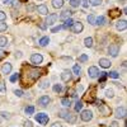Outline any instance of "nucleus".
Returning <instances> with one entry per match:
<instances>
[{"label": "nucleus", "instance_id": "nucleus-5", "mask_svg": "<svg viewBox=\"0 0 127 127\" xmlns=\"http://www.w3.org/2000/svg\"><path fill=\"white\" fill-rule=\"evenodd\" d=\"M114 116L116 118H126V107H118L114 112Z\"/></svg>", "mask_w": 127, "mask_h": 127}, {"label": "nucleus", "instance_id": "nucleus-15", "mask_svg": "<svg viewBox=\"0 0 127 127\" xmlns=\"http://www.w3.org/2000/svg\"><path fill=\"white\" fill-rule=\"evenodd\" d=\"M10 71H12V64H9V62L4 64L3 67H1V72L5 74V75H8V74H10Z\"/></svg>", "mask_w": 127, "mask_h": 127}, {"label": "nucleus", "instance_id": "nucleus-29", "mask_svg": "<svg viewBox=\"0 0 127 127\" xmlns=\"http://www.w3.org/2000/svg\"><path fill=\"white\" fill-rule=\"evenodd\" d=\"M81 108H83V102L81 100H78L76 104H75V111L79 112V111H81Z\"/></svg>", "mask_w": 127, "mask_h": 127}, {"label": "nucleus", "instance_id": "nucleus-53", "mask_svg": "<svg viewBox=\"0 0 127 127\" xmlns=\"http://www.w3.org/2000/svg\"><path fill=\"white\" fill-rule=\"evenodd\" d=\"M39 27H41V28H42V29H45V28H46V24H43V23H42V24H41V26H39Z\"/></svg>", "mask_w": 127, "mask_h": 127}, {"label": "nucleus", "instance_id": "nucleus-31", "mask_svg": "<svg viewBox=\"0 0 127 127\" xmlns=\"http://www.w3.org/2000/svg\"><path fill=\"white\" fill-rule=\"evenodd\" d=\"M61 90H62L61 84H55V85H54V92H55V93H60Z\"/></svg>", "mask_w": 127, "mask_h": 127}, {"label": "nucleus", "instance_id": "nucleus-55", "mask_svg": "<svg viewBox=\"0 0 127 127\" xmlns=\"http://www.w3.org/2000/svg\"><path fill=\"white\" fill-rule=\"evenodd\" d=\"M18 1H23L24 3V1H27V0H18Z\"/></svg>", "mask_w": 127, "mask_h": 127}, {"label": "nucleus", "instance_id": "nucleus-52", "mask_svg": "<svg viewBox=\"0 0 127 127\" xmlns=\"http://www.w3.org/2000/svg\"><path fill=\"white\" fill-rule=\"evenodd\" d=\"M95 103H97V105H98V107H99V105H100V104H102L103 102H102V100H97V102H95Z\"/></svg>", "mask_w": 127, "mask_h": 127}, {"label": "nucleus", "instance_id": "nucleus-47", "mask_svg": "<svg viewBox=\"0 0 127 127\" xmlns=\"http://www.w3.org/2000/svg\"><path fill=\"white\" fill-rule=\"evenodd\" d=\"M1 114H3V117H4V118H9V117H10V114L6 113V112H1Z\"/></svg>", "mask_w": 127, "mask_h": 127}, {"label": "nucleus", "instance_id": "nucleus-45", "mask_svg": "<svg viewBox=\"0 0 127 127\" xmlns=\"http://www.w3.org/2000/svg\"><path fill=\"white\" fill-rule=\"evenodd\" d=\"M12 3H13V6H14V8H18L20 1H18V0H14V1H12Z\"/></svg>", "mask_w": 127, "mask_h": 127}, {"label": "nucleus", "instance_id": "nucleus-33", "mask_svg": "<svg viewBox=\"0 0 127 127\" xmlns=\"http://www.w3.org/2000/svg\"><path fill=\"white\" fill-rule=\"evenodd\" d=\"M66 121H69L70 123H74V122H75V116L70 113V114L67 116V117H66Z\"/></svg>", "mask_w": 127, "mask_h": 127}, {"label": "nucleus", "instance_id": "nucleus-37", "mask_svg": "<svg viewBox=\"0 0 127 127\" xmlns=\"http://www.w3.org/2000/svg\"><path fill=\"white\" fill-rule=\"evenodd\" d=\"M6 19V14L3 12V10H0V22H4Z\"/></svg>", "mask_w": 127, "mask_h": 127}, {"label": "nucleus", "instance_id": "nucleus-26", "mask_svg": "<svg viewBox=\"0 0 127 127\" xmlns=\"http://www.w3.org/2000/svg\"><path fill=\"white\" fill-rule=\"evenodd\" d=\"M109 78H113V79H118L120 78V74L117 71H109V74H107Z\"/></svg>", "mask_w": 127, "mask_h": 127}, {"label": "nucleus", "instance_id": "nucleus-35", "mask_svg": "<svg viewBox=\"0 0 127 127\" xmlns=\"http://www.w3.org/2000/svg\"><path fill=\"white\" fill-rule=\"evenodd\" d=\"M6 29H8L6 23H4V22H0V32H5Z\"/></svg>", "mask_w": 127, "mask_h": 127}, {"label": "nucleus", "instance_id": "nucleus-9", "mask_svg": "<svg viewBox=\"0 0 127 127\" xmlns=\"http://www.w3.org/2000/svg\"><path fill=\"white\" fill-rule=\"evenodd\" d=\"M56 20H57V14H48V17L46 18V26H52V24H54L55 22H56Z\"/></svg>", "mask_w": 127, "mask_h": 127}, {"label": "nucleus", "instance_id": "nucleus-54", "mask_svg": "<svg viewBox=\"0 0 127 127\" xmlns=\"http://www.w3.org/2000/svg\"><path fill=\"white\" fill-rule=\"evenodd\" d=\"M20 55H22L20 52H17V54H15V56H17V57H20Z\"/></svg>", "mask_w": 127, "mask_h": 127}, {"label": "nucleus", "instance_id": "nucleus-21", "mask_svg": "<svg viewBox=\"0 0 127 127\" xmlns=\"http://www.w3.org/2000/svg\"><path fill=\"white\" fill-rule=\"evenodd\" d=\"M84 45H85L87 47H93V38L92 37H87L85 39H84Z\"/></svg>", "mask_w": 127, "mask_h": 127}, {"label": "nucleus", "instance_id": "nucleus-41", "mask_svg": "<svg viewBox=\"0 0 127 127\" xmlns=\"http://www.w3.org/2000/svg\"><path fill=\"white\" fill-rule=\"evenodd\" d=\"M100 74H102V78L99 79V81H104V80H105V78L108 76V75H107V72H100Z\"/></svg>", "mask_w": 127, "mask_h": 127}, {"label": "nucleus", "instance_id": "nucleus-38", "mask_svg": "<svg viewBox=\"0 0 127 127\" xmlns=\"http://www.w3.org/2000/svg\"><path fill=\"white\" fill-rule=\"evenodd\" d=\"M18 78H19V74H14V75L10 76V81L14 83V81H17V80H18Z\"/></svg>", "mask_w": 127, "mask_h": 127}, {"label": "nucleus", "instance_id": "nucleus-51", "mask_svg": "<svg viewBox=\"0 0 127 127\" xmlns=\"http://www.w3.org/2000/svg\"><path fill=\"white\" fill-rule=\"evenodd\" d=\"M111 127H118V126H117V122H112V126H111Z\"/></svg>", "mask_w": 127, "mask_h": 127}, {"label": "nucleus", "instance_id": "nucleus-32", "mask_svg": "<svg viewBox=\"0 0 127 127\" xmlns=\"http://www.w3.org/2000/svg\"><path fill=\"white\" fill-rule=\"evenodd\" d=\"M79 4H80V0H70V5H71L72 8L79 6Z\"/></svg>", "mask_w": 127, "mask_h": 127}, {"label": "nucleus", "instance_id": "nucleus-50", "mask_svg": "<svg viewBox=\"0 0 127 127\" xmlns=\"http://www.w3.org/2000/svg\"><path fill=\"white\" fill-rule=\"evenodd\" d=\"M4 55H5V52H4V51H3L1 48H0V59H1V57H3Z\"/></svg>", "mask_w": 127, "mask_h": 127}, {"label": "nucleus", "instance_id": "nucleus-36", "mask_svg": "<svg viewBox=\"0 0 127 127\" xmlns=\"http://www.w3.org/2000/svg\"><path fill=\"white\" fill-rule=\"evenodd\" d=\"M88 22H89L90 24H95V17H94L93 14L88 15Z\"/></svg>", "mask_w": 127, "mask_h": 127}, {"label": "nucleus", "instance_id": "nucleus-27", "mask_svg": "<svg viewBox=\"0 0 127 127\" xmlns=\"http://www.w3.org/2000/svg\"><path fill=\"white\" fill-rule=\"evenodd\" d=\"M72 71H74V74H75V75H80L81 67H80L79 65H75V66H74V69H72Z\"/></svg>", "mask_w": 127, "mask_h": 127}, {"label": "nucleus", "instance_id": "nucleus-14", "mask_svg": "<svg viewBox=\"0 0 127 127\" xmlns=\"http://www.w3.org/2000/svg\"><path fill=\"white\" fill-rule=\"evenodd\" d=\"M71 14H72V12H71V10L66 9V10H64V12L61 13V15H60V19H61V20H66V19H69V18L71 17Z\"/></svg>", "mask_w": 127, "mask_h": 127}, {"label": "nucleus", "instance_id": "nucleus-42", "mask_svg": "<svg viewBox=\"0 0 127 127\" xmlns=\"http://www.w3.org/2000/svg\"><path fill=\"white\" fill-rule=\"evenodd\" d=\"M61 28H62V26H59V27H55V28H52V31H51V32H52V33H56V32H59V31H60Z\"/></svg>", "mask_w": 127, "mask_h": 127}, {"label": "nucleus", "instance_id": "nucleus-43", "mask_svg": "<svg viewBox=\"0 0 127 127\" xmlns=\"http://www.w3.org/2000/svg\"><path fill=\"white\" fill-rule=\"evenodd\" d=\"M14 94L17 95V97H22V95H23V92H22V90H14Z\"/></svg>", "mask_w": 127, "mask_h": 127}, {"label": "nucleus", "instance_id": "nucleus-48", "mask_svg": "<svg viewBox=\"0 0 127 127\" xmlns=\"http://www.w3.org/2000/svg\"><path fill=\"white\" fill-rule=\"evenodd\" d=\"M88 5H89V1H88V0H83V6L87 8Z\"/></svg>", "mask_w": 127, "mask_h": 127}, {"label": "nucleus", "instance_id": "nucleus-17", "mask_svg": "<svg viewBox=\"0 0 127 127\" xmlns=\"http://www.w3.org/2000/svg\"><path fill=\"white\" fill-rule=\"evenodd\" d=\"M52 6L55 9H60L64 6V0H52Z\"/></svg>", "mask_w": 127, "mask_h": 127}, {"label": "nucleus", "instance_id": "nucleus-25", "mask_svg": "<svg viewBox=\"0 0 127 127\" xmlns=\"http://www.w3.org/2000/svg\"><path fill=\"white\" fill-rule=\"evenodd\" d=\"M69 114H70V112L66 111V109H64V111H60V112H59V116H60V117H61V118H65V120H66V117H67Z\"/></svg>", "mask_w": 127, "mask_h": 127}, {"label": "nucleus", "instance_id": "nucleus-46", "mask_svg": "<svg viewBox=\"0 0 127 127\" xmlns=\"http://www.w3.org/2000/svg\"><path fill=\"white\" fill-rule=\"evenodd\" d=\"M12 1H13V0H3V3L5 5H10V4H12Z\"/></svg>", "mask_w": 127, "mask_h": 127}, {"label": "nucleus", "instance_id": "nucleus-18", "mask_svg": "<svg viewBox=\"0 0 127 127\" xmlns=\"http://www.w3.org/2000/svg\"><path fill=\"white\" fill-rule=\"evenodd\" d=\"M121 15V10L120 9H112L111 12H109V17L111 18H117Z\"/></svg>", "mask_w": 127, "mask_h": 127}, {"label": "nucleus", "instance_id": "nucleus-56", "mask_svg": "<svg viewBox=\"0 0 127 127\" xmlns=\"http://www.w3.org/2000/svg\"><path fill=\"white\" fill-rule=\"evenodd\" d=\"M121 1H122V3H125V0H121Z\"/></svg>", "mask_w": 127, "mask_h": 127}, {"label": "nucleus", "instance_id": "nucleus-7", "mask_svg": "<svg viewBox=\"0 0 127 127\" xmlns=\"http://www.w3.org/2000/svg\"><path fill=\"white\" fill-rule=\"evenodd\" d=\"M71 28H72L74 33H80V32L84 29V26H83L81 22H74L72 26H71Z\"/></svg>", "mask_w": 127, "mask_h": 127}, {"label": "nucleus", "instance_id": "nucleus-34", "mask_svg": "<svg viewBox=\"0 0 127 127\" xmlns=\"http://www.w3.org/2000/svg\"><path fill=\"white\" fill-rule=\"evenodd\" d=\"M33 112H34V107H33V105H29V107L26 108V113L27 114H32Z\"/></svg>", "mask_w": 127, "mask_h": 127}, {"label": "nucleus", "instance_id": "nucleus-1", "mask_svg": "<svg viewBox=\"0 0 127 127\" xmlns=\"http://www.w3.org/2000/svg\"><path fill=\"white\" fill-rule=\"evenodd\" d=\"M99 112H100L102 116H104V117H108V116L112 114V109L108 107L107 104H104V103H102L99 105Z\"/></svg>", "mask_w": 127, "mask_h": 127}, {"label": "nucleus", "instance_id": "nucleus-40", "mask_svg": "<svg viewBox=\"0 0 127 127\" xmlns=\"http://www.w3.org/2000/svg\"><path fill=\"white\" fill-rule=\"evenodd\" d=\"M88 60V56L87 55H81L80 57H79V61H81V62H85Z\"/></svg>", "mask_w": 127, "mask_h": 127}, {"label": "nucleus", "instance_id": "nucleus-8", "mask_svg": "<svg viewBox=\"0 0 127 127\" xmlns=\"http://www.w3.org/2000/svg\"><path fill=\"white\" fill-rule=\"evenodd\" d=\"M88 74H89V76L92 79H95V78H98L99 76V70L95 67V66H90L88 69Z\"/></svg>", "mask_w": 127, "mask_h": 127}, {"label": "nucleus", "instance_id": "nucleus-24", "mask_svg": "<svg viewBox=\"0 0 127 127\" xmlns=\"http://www.w3.org/2000/svg\"><path fill=\"white\" fill-rule=\"evenodd\" d=\"M61 103L65 105V107H70V105H71V99L70 98H62L61 99Z\"/></svg>", "mask_w": 127, "mask_h": 127}, {"label": "nucleus", "instance_id": "nucleus-22", "mask_svg": "<svg viewBox=\"0 0 127 127\" xmlns=\"http://www.w3.org/2000/svg\"><path fill=\"white\" fill-rule=\"evenodd\" d=\"M6 45H8V38L4 37V36H0V48L5 47Z\"/></svg>", "mask_w": 127, "mask_h": 127}, {"label": "nucleus", "instance_id": "nucleus-30", "mask_svg": "<svg viewBox=\"0 0 127 127\" xmlns=\"http://www.w3.org/2000/svg\"><path fill=\"white\" fill-rule=\"evenodd\" d=\"M88 1H89L92 5H94V6H98V5L102 4V0H88Z\"/></svg>", "mask_w": 127, "mask_h": 127}, {"label": "nucleus", "instance_id": "nucleus-13", "mask_svg": "<svg viewBox=\"0 0 127 127\" xmlns=\"http://www.w3.org/2000/svg\"><path fill=\"white\" fill-rule=\"evenodd\" d=\"M116 28L118 31H125L127 28V22L126 20H118V22L116 23Z\"/></svg>", "mask_w": 127, "mask_h": 127}, {"label": "nucleus", "instance_id": "nucleus-11", "mask_svg": "<svg viewBox=\"0 0 127 127\" xmlns=\"http://www.w3.org/2000/svg\"><path fill=\"white\" fill-rule=\"evenodd\" d=\"M61 80L67 83L69 80H71V71L70 70H64L61 74Z\"/></svg>", "mask_w": 127, "mask_h": 127}, {"label": "nucleus", "instance_id": "nucleus-10", "mask_svg": "<svg viewBox=\"0 0 127 127\" xmlns=\"http://www.w3.org/2000/svg\"><path fill=\"white\" fill-rule=\"evenodd\" d=\"M50 102H51V99H50L48 95H42V97L38 99V104L42 105V107H46V105H48Z\"/></svg>", "mask_w": 127, "mask_h": 127}, {"label": "nucleus", "instance_id": "nucleus-19", "mask_svg": "<svg viewBox=\"0 0 127 127\" xmlns=\"http://www.w3.org/2000/svg\"><path fill=\"white\" fill-rule=\"evenodd\" d=\"M65 22V24L62 26V28H65V29H69L71 26H72V23H74V20L71 19V18H69V19H66V20H64Z\"/></svg>", "mask_w": 127, "mask_h": 127}, {"label": "nucleus", "instance_id": "nucleus-3", "mask_svg": "<svg viewBox=\"0 0 127 127\" xmlns=\"http://www.w3.org/2000/svg\"><path fill=\"white\" fill-rule=\"evenodd\" d=\"M36 121L39 125H46L48 122V116L46 113H38V114H36Z\"/></svg>", "mask_w": 127, "mask_h": 127}, {"label": "nucleus", "instance_id": "nucleus-4", "mask_svg": "<svg viewBox=\"0 0 127 127\" xmlns=\"http://www.w3.org/2000/svg\"><path fill=\"white\" fill-rule=\"evenodd\" d=\"M108 52H109V55H111V56L116 57V56L120 54V46H118V45H116V43L109 45V47H108Z\"/></svg>", "mask_w": 127, "mask_h": 127}, {"label": "nucleus", "instance_id": "nucleus-6", "mask_svg": "<svg viewBox=\"0 0 127 127\" xmlns=\"http://www.w3.org/2000/svg\"><path fill=\"white\" fill-rule=\"evenodd\" d=\"M42 61H43V57H42V55H39V54H33L31 56V62L33 64V65H39Z\"/></svg>", "mask_w": 127, "mask_h": 127}, {"label": "nucleus", "instance_id": "nucleus-39", "mask_svg": "<svg viewBox=\"0 0 127 127\" xmlns=\"http://www.w3.org/2000/svg\"><path fill=\"white\" fill-rule=\"evenodd\" d=\"M0 93H1V94H4L5 93V84L1 81V83H0Z\"/></svg>", "mask_w": 127, "mask_h": 127}, {"label": "nucleus", "instance_id": "nucleus-28", "mask_svg": "<svg viewBox=\"0 0 127 127\" xmlns=\"http://www.w3.org/2000/svg\"><path fill=\"white\" fill-rule=\"evenodd\" d=\"M105 97H107V98H113L114 97L113 90L112 89H107V90H105Z\"/></svg>", "mask_w": 127, "mask_h": 127}, {"label": "nucleus", "instance_id": "nucleus-12", "mask_svg": "<svg viewBox=\"0 0 127 127\" xmlns=\"http://www.w3.org/2000/svg\"><path fill=\"white\" fill-rule=\"evenodd\" d=\"M99 65H100L103 69H108V67L112 65V62H111L108 59H100V60H99Z\"/></svg>", "mask_w": 127, "mask_h": 127}, {"label": "nucleus", "instance_id": "nucleus-20", "mask_svg": "<svg viewBox=\"0 0 127 127\" xmlns=\"http://www.w3.org/2000/svg\"><path fill=\"white\" fill-rule=\"evenodd\" d=\"M105 23V18L104 17H98V18H95V24H98V26H103Z\"/></svg>", "mask_w": 127, "mask_h": 127}, {"label": "nucleus", "instance_id": "nucleus-2", "mask_svg": "<svg viewBox=\"0 0 127 127\" xmlns=\"http://www.w3.org/2000/svg\"><path fill=\"white\" fill-rule=\"evenodd\" d=\"M80 118H81L84 122H89V121H92V118H93V113H92V111H89V109L83 111L81 114H80Z\"/></svg>", "mask_w": 127, "mask_h": 127}, {"label": "nucleus", "instance_id": "nucleus-44", "mask_svg": "<svg viewBox=\"0 0 127 127\" xmlns=\"http://www.w3.org/2000/svg\"><path fill=\"white\" fill-rule=\"evenodd\" d=\"M24 127H33V126H32V122L31 121H26L24 122Z\"/></svg>", "mask_w": 127, "mask_h": 127}, {"label": "nucleus", "instance_id": "nucleus-23", "mask_svg": "<svg viewBox=\"0 0 127 127\" xmlns=\"http://www.w3.org/2000/svg\"><path fill=\"white\" fill-rule=\"evenodd\" d=\"M50 43V38L48 37H42L41 39H39V45L41 46H46V45H48Z\"/></svg>", "mask_w": 127, "mask_h": 127}, {"label": "nucleus", "instance_id": "nucleus-16", "mask_svg": "<svg viewBox=\"0 0 127 127\" xmlns=\"http://www.w3.org/2000/svg\"><path fill=\"white\" fill-rule=\"evenodd\" d=\"M37 12L39 13V14H42V15H47L48 14V9H47V6L46 5H38V8H37Z\"/></svg>", "mask_w": 127, "mask_h": 127}, {"label": "nucleus", "instance_id": "nucleus-49", "mask_svg": "<svg viewBox=\"0 0 127 127\" xmlns=\"http://www.w3.org/2000/svg\"><path fill=\"white\" fill-rule=\"evenodd\" d=\"M51 127H62V125H61V123H59V122H55V123L52 125Z\"/></svg>", "mask_w": 127, "mask_h": 127}]
</instances>
